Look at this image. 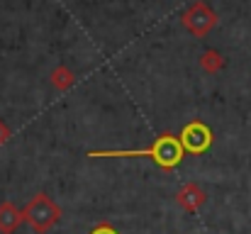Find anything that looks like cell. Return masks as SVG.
<instances>
[{"instance_id": "obj_1", "label": "cell", "mask_w": 251, "mask_h": 234, "mask_svg": "<svg viewBox=\"0 0 251 234\" xmlns=\"http://www.w3.org/2000/svg\"><path fill=\"white\" fill-rule=\"evenodd\" d=\"M85 156L88 158H149L161 171H173L183 163L185 149L176 134L164 132L144 149H93Z\"/></svg>"}, {"instance_id": "obj_2", "label": "cell", "mask_w": 251, "mask_h": 234, "mask_svg": "<svg viewBox=\"0 0 251 234\" xmlns=\"http://www.w3.org/2000/svg\"><path fill=\"white\" fill-rule=\"evenodd\" d=\"M22 215H25V222L32 227L34 234H49L59 222H61V205L54 203V198L49 193H34L27 205L22 208Z\"/></svg>"}, {"instance_id": "obj_3", "label": "cell", "mask_w": 251, "mask_h": 234, "mask_svg": "<svg viewBox=\"0 0 251 234\" xmlns=\"http://www.w3.org/2000/svg\"><path fill=\"white\" fill-rule=\"evenodd\" d=\"M178 139H180L185 154H205V152L212 147V130H210L205 122L193 120V122H188V125L180 130Z\"/></svg>"}, {"instance_id": "obj_4", "label": "cell", "mask_w": 251, "mask_h": 234, "mask_svg": "<svg viewBox=\"0 0 251 234\" xmlns=\"http://www.w3.org/2000/svg\"><path fill=\"white\" fill-rule=\"evenodd\" d=\"M176 203L185 212H198L207 203V190L202 185H198V183H183L176 190Z\"/></svg>"}, {"instance_id": "obj_5", "label": "cell", "mask_w": 251, "mask_h": 234, "mask_svg": "<svg viewBox=\"0 0 251 234\" xmlns=\"http://www.w3.org/2000/svg\"><path fill=\"white\" fill-rule=\"evenodd\" d=\"M25 222L22 210L12 203V200H2L0 203V234H15Z\"/></svg>"}, {"instance_id": "obj_6", "label": "cell", "mask_w": 251, "mask_h": 234, "mask_svg": "<svg viewBox=\"0 0 251 234\" xmlns=\"http://www.w3.org/2000/svg\"><path fill=\"white\" fill-rule=\"evenodd\" d=\"M212 22H215V17H212V15H210L202 5H200V7H193V10L185 15V25H188L195 34H202V32H205Z\"/></svg>"}, {"instance_id": "obj_7", "label": "cell", "mask_w": 251, "mask_h": 234, "mask_svg": "<svg viewBox=\"0 0 251 234\" xmlns=\"http://www.w3.org/2000/svg\"><path fill=\"white\" fill-rule=\"evenodd\" d=\"M51 80H54V85H56L59 90H66V88L74 83V76H71L66 69H56V71H54V76H51Z\"/></svg>"}, {"instance_id": "obj_8", "label": "cell", "mask_w": 251, "mask_h": 234, "mask_svg": "<svg viewBox=\"0 0 251 234\" xmlns=\"http://www.w3.org/2000/svg\"><path fill=\"white\" fill-rule=\"evenodd\" d=\"M202 64H205V69H207V71H217V69L222 66V59H220L217 54H205Z\"/></svg>"}, {"instance_id": "obj_9", "label": "cell", "mask_w": 251, "mask_h": 234, "mask_svg": "<svg viewBox=\"0 0 251 234\" xmlns=\"http://www.w3.org/2000/svg\"><path fill=\"white\" fill-rule=\"evenodd\" d=\"M88 234H120V232H117V230H115L110 222H100V225H95V227H93Z\"/></svg>"}, {"instance_id": "obj_10", "label": "cell", "mask_w": 251, "mask_h": 234, "mask_svg": "<svg viewBox=\"0 0 251 234\" xmlns=\"http://www.w3.org/2000/svg\"><path fill=\"white\" fill-rule=\"evenodd\" d=\"M10 139H12V130H10V127H7L2 120H0V147H2V144H7Z\"/></svg>"}]
</instances>
